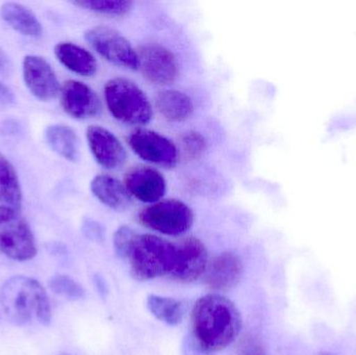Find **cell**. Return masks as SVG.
<instances>
[{
    "label": "cell",
    "mask_w": 356,
    "mask_h": 355,
    "mask_svg": "<svg viewBox=\"0 0 356 355\" xmlns=\"http://www.w3.org/2000/svg\"><path fill=\"white\" fill-rule=\"evenodd\" d=\"M242 355H267L265 350L263 349L261 345L257 344H251L249 347L245 350L244 354Z\"/></svg>",
    "instance_id": "31"
},
{
    "label": "cell",
    "mask_w": 356,
    "mask_h": 355,
    "mask_svg": "<svg viewBox=\"0 0 356 355\" xmlns=\"http://www.w3.org/2000/svg\"><path fill=\"white\" fill-rule=\"evenodd\" d=\"M86 135L90 150L100 166L115 170L125 164L127 150L112 131L99 125H92L88 127Z\"/></svg>",
    "instance_id": "12"
},
{
    "label": "cell",
    "mask_w": 356,
    "mask_h": 355,
    "mask_svg": "<svg viewBox=\"0 0 356 355\" xmlns=\"http://www.w3.org/2000/svg\"><path fill=\"white\" fill-rule=\"evenodd\" d=\"M137 233L129 226H121L114 235V247L117 256L122 258H129L131 248L135 243Z\"/></svg>",
    "instance_id": "26"
},
{
    "label": "cell",
    "mask_w": 356,
    "mask_h": 355,
    "mask_svg": "<svg viewBox=\"0 0 356 355\" xmlns=\"http://www.w3.org/2000/svg\"><path fill=\"white\" fill-rule=\"evenodd\" d=\"M83 231L86 237L93 241H99L104 237V229L93 220H86L83 225Z\"/></svg>",
    "instance_id": "28"
},
{
    "label": "cell",
    "mask_w": 356,
    "mask_h": 355,
    "mask_svg": "<svg viewBox=\"0 0 356 355\" xmlns=\"http://www.w3.org/2000/svg\"><path fill=\"white\" fill-rule=\"evenodd\" d=\"M104 98L112 116L120 122L145 125L152 119V106L146 94L134 81L113 79L106 83Z\"/></svg>",
    "instance_id": "4"
},
{
    "label": "cell",
    "mask_w": 356,
    "mask_h": 355,
    "mask_svg": "<svg viewBox=\"0 0 356 355\" xmlns=\"http://www.w3.org/2000/svg\"><path fill=\"white\" fill-rule=\"evenodd\" d=\"M49 287L54 293L69 300H79L85 296V290L68 275H56L49 281Z\"/></svg>",
    "instance_id": "24"
},
{
    "label": "cell",
    "mask_w": 356,
    "mask_h": 355,
    "mask_svg": "<svg viewBox=\"0 0 356 355\" xmlns=\"http://www.w3.org/2000/svg\"><path fill=\"white\" fill-rule=\"evenodd\" d=\"M147 308L158 320L171 327L179 324L184 318V306L175 298L149 295L147 298Z\"/></svg>",
    "instance_id": "22"
},
{
    "label": "cell",
    "mask_w": 356,
    "mask_h": 355,
    "mask_svg": "<svg viewBox=\"0 0 356 355\" xmlns=\"http://www.w3.org/2000/svg\"><path fill=\"white\" fill-rule=\"evenodd\" d=\"M95 283H96V287L98 288V290H99L100 293H102V295H106V286L104 285V279H102V277L98 276V275H96Z\"/></svg>",
    "instance_id": "32"
},
{
    "label": "cell",
    "mask_w": 356,
    "mask_h": 355,
    "mask_svg": "<svg viewBox=\"0 0 356 355\" xmlns=\"http://www.w3.org/2000/svg\"><path fill=\"white\" fill-rule=\"evenodd\" d=\"M127 260L134 279L150 281L171 274L177 260V247L156 236L138 235Z\"/></svg>",
    "instance_id": "3"
},
{
    "label": "cell",
    "mask_w": 356,
    "mask_h": 355,
    "mask_svg": "<svg viewBox=\"0 0 356 355\" xmlns=\"http://www.w3.org/2000/svg\"><path fill=\"white\" fill-rule=\"evenodd\" d=\"M124 185L129 195L145 204H156L166 193V179L162 173L150 167L131 169L125 175Z\"/></svg>",
    "instance_id": "14"
},
{
    "label": "cell",
    "mask_w": 356,
    "mask_h": 355,
    "mask_svg": "<svg viewBox=\"0 0 356 355\" xmlns=\"http://www.w3.org/2000/svg\"><path fill=\"white\" fill-rule=\"evenodd\" d=\"M243 263L236 254L225 252L213 258L205 271V283L216 291H228L242 279Z\"/></svg>",
    "instance_id": "15"
},
{
    "label": "cell",
    "mask_w": 356,
    "mask_h": 355,
    "mask_svg": "<svg viewBox=\"0 0 356 355\" xmlns=\"http://www.w3.org/2000/svg\"><path fill=\"white\" fill-rule=\"evenodd\" d=\"M93 195L108 208L124 210L131 206V196L124 183L108 174H99L91 181Z\"/></svg>",
    "instance_id": "16"
},
{
    "label": "cell",
    "mask_w": 356,
    "mask_h": 355,
    "mask_svg": "<svg viewBox=\"0 0 356 355\" xmlns=\"http://www.w3.org/2000/svg\"><path fill=\"white\" fill-rule=\"evenodd\" d=\"M182 355H213L202 347L192 335L184 338L181 346Z\"/></svg>",
    "instance_id": "27"
},
{
    "label": "cell",
    "mask_w": 356,
    "mask_h": 355,
    "mask_svg": "<svg viewBox=\"0 0 356 355\" xmlns=\"http://www.w3.org/2000/svg\"><path fill=\"white\" fill-rule=\"evenodd\" d=\"M54 54L60 64L81 76H92L97 70V62L93 54L71 42L58 43L54 47Z\"/></svg>",
    "instance_id": "17"
},
{
    "label": "cell",
    "mask_w": 356,
    "mask_h": 355,
    "mask_svg": "<svg viewBox=\"0 0 356 355\" xmlns=\"http://www.w3.org/2000/svg\"><path fill=\"white\" fill-rule=\"evenodd\" d=\"M0 304L6 318L17 327L40 324L51 321V308L41 283L31 277H10L0 289Z\"/></svg>",
    "instance_id": "2"
},
{
    "label": "cell",
    "mask_w": 356,
    "mask_h": 355,
    "mask_svg": "<svg viewBox=\"0 0 356 355\" xmlns=\"http://www.w3.org/2000/svg\"><path fill=\"white\" fill-rule=\"evenodd\" d=\"M192 329L197 342L213 354L234 343L242 329V317L227 298L203 296L193 308Z\"/></svg>",
    "instance_id": "1"
},
{
    "label": "cell",
    "mask_w": 356,
    "mask_h": 355,
    "mask_svg": "<svg viewBox=\"0 0 356 355\" xmlns=\"http://www.w3.org/2000/svg\"><path fill=\"white\" fill-rule=\"evenodd\" d=\"M22 71L25 85L37 99L49 101L58 95V77L45 58L29 54L23 60Z\"/></svg>",
    "instance_id": "11"
},
{
    "label": "cell",
    "mask_w": 356,
    "mask_h": 355,
    "mask_svg": "<svg viewBox=\"0 0 356 355\" xmlns=\"http://www.w3.org/2000/svg\"><path fill=\"white\" fill-rule=\"evenodd\" d=\"M60 104L65 112L75 119H89L102 112V101L89 85L79 81H67L60 88Z\"/></svg>",
    "instance_id": "13"
},
{
    "label": "cell",
    "mask_w": 356,
    "mask_h": 355,
    "mask_svg": "<svg viewBox=\"0 0 356 355\" xmlns=\"http://www.w3.org/2000/svg\"><path fill=\"white\" fill-rule=\"evenodd\" d=\"M159 113L170 122L188 120L194 113V104L190 96L177 90H165L156 98Z\"/></svg>",
    "instance_id": "18"
},
{
    "label": "cell",
    "mask_w": 356,
    "mask_h": 355,
    "mask_svg": "<svg viewBox=\"0 0 356 355\" xmlns=\"http://www.w3.org/2000/svg\"><path fill=\"white\" fill-rule=\"evenodd\" d=\"M12 62L8 54L0 48V75L2 76L10 75L12 72Z\"/></svg>",
    "instance_id": "30"
},
{
    "label": "cell",
    "mask_w": 356,
    "mask_h": 355,
    "mask_svg": "<svg viewBox=\"0 0 356 355\" xmlns=\"http://www.w3.org/2000/svg\"><path fill=\"white\" fill-rule=\"evenodd\" d=\"M15 100L16 98L12 90L4 83H0V106H12L15 104Z\"/></svg>",
    "instance_id": "29"
},
{
    "label": "cell",
    "mask_w": 356,
    "mask_h": 355,
    "mask_svg": "<svg viewBox=\"0 0 356 355\" xmlns=\"http://www.w3.org/2000/svg\"><path fill=\"white\" fill-rule=\"evenodd\" d=\"M142 225L167 236L186 233L194 223V214L190 206L177 199L160 200L140 212Z\"/></svg>",
    "instance_id": "6"
},
{
    "label": "cell",
    "mask_w": 356,
    "mask_h": 355,
    "mask_svg": "<svg viewBox=\"0 0 356 355\" xmlns=\"http://www.w3.org/2000/svg\"><path fill=\"white\" fill-rule=\"evenodd\" d=\"M139 69L143 76L154 85L175 83L179 75V67L172 51L156 43L141 46L137 51Z\"/></svg>",
    "instance_id": "8"
},
{
    "label": "cell",
    "mask_w": 356,
    "mask_h": 355,
    "mask_svg": "<svg viewBox=\"0 0 356 355\" xmlns=\"http://www.w3.org/2000/svg\"><path fill=\"white\" fill-rule=\"evenodd\" d=\"M180 146L186 158L196 160L207 150V141L200 133L188 131L180 139Z\"/></svg>",
    "instance_id": "25"
},
{
    "label": "cell",
    "mask_w": 356,
    "mask_h": 355,
    "mask_svg": "<svg viewBox=\"0 0 356 355\" xmlns=\"http://www.w3.org/2000/svg\"><path fill=\"white\" fill-rule=\"evenodd\" d=\"M46 141L52 150L69 162H76L79 156V139L68 125L52 124L45 131Z\"/></svg>",
    "instance_id": "20"
},
{
    "label": "cell",
    "mask_w": 356,
    "mask_h": 355,
    "mask_svg": "<svg viewBox=\"0 0 356 355\" xmlns=\"http://www.w3.org/2000/svg\"><path fill=\"white\" fill-rule=\"evenodd\" d=\"M0 251L18 262H26L37 254V244L29 223L18 210L0 206Z\"/></svg>",
    "instance_id": "5"
},
{
    "label": "cell",
    "mask_w": 356,
    "mask_h": 355,
    "mask_svg": "<svg viewBox=\"0 0 356 355\" xmlns=\"http://www.w3.org/2000/svg\"><path fill=\"white\" fill-rule=\"evenodd\" d=\"M177 247V260L169 276L178 283H188L197 281L207 271L209 265L207 248L197 238H186Z\"/></svg>",
    "instance_id": "10"
},
{
    "label": "cell",
    "mask_w": 356,
    "mask_h": 355,
    "mask_svg": "<svg viewBox=\"0 0 356 355\" xmlns=\"http://www.w3.org/2000/svg\"><path fill=\"white\" fill-rule=\"evenodd\" d=\"M131 149L146 162L172 168L178 162V149L172 141L150 129H140L129 137Z\"/></svg>",
    "instance_id": "9"
},
{
    "label": "cell",
    "mask_w": 356,
    "mask_h": 355,
    "mask_svg": "<svg viewBox=\"0 0 356 355\" xmlns=\"http://www.w3.org/2000/svg\"><path fill=\"white\" fill-rule=\"evenodd\" d=\"M85 37L93 49L112 64L131 70L139 69L137 51L116 29L96 26L89 29Z\"/></svg>",
    "instance_id": "7"
},
{
    "label": "cell",
    "mask_w": 356,
    "mask_h": 355,
    "mask_svg": "<svg viewBox=\"0 0 356 355\" xmlns=\"http://www.w3.org/2000/svg\"><path fill=\"white\" fill-rule=\"evenodd\" d=\"M2 20L21 35L38 37L42 33V25L37 16L26 6L17 2H6L0 8Z\"/></svg>",
    "instance_id": "19"
},
{
    "label": "cell",
    "mask_w": 356,
    "mask_h": 355,
    "mask_svg": "<svg viewBox=\"0 0 356 355\" xmlns=\"http://www.w3.org/2000/svg\"><path fill=\"white\" fill-rule=\"evenodd\" d=\"M0 204L19 210L22 204V191L14 167L0 154Z\"/></svg>",
    "instance_id": "21"
},
{
    "label": "cell",
    "mask_w": 356,
    "mask_h": 355,
    "mask_svg": "<svg viewBox=\"0 0 356 355\" xmlns=\"http://www.w3.org/2000/svg\"><path fill=\"white\" fill-rule=\"evenodd\" d=\"M318 355H334V354H330V352H320V354Z\"/></svg>",
    "instance_id": "33"
},
{
    "label": "cell",
    "mask_w": 356,
    "mask_h": 355,
    "mask_svg": "<svg viewBox=\"0 0 356 355\" xmlns=\"http://www.w3.org/2000/svg\"><path fill=\"white\" fill-rule=\"evenodd\" d=\"M76 6L108 16H124L133 8L134 3L127 0H81L74 2Z\"/></svg>",
    "instance_id": "23"
}]
</instances>
